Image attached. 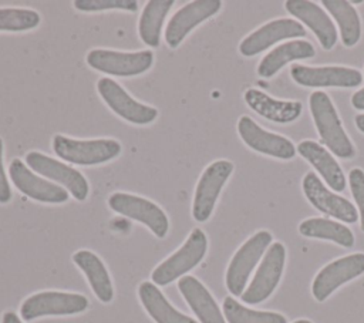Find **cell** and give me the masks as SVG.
I'll use <instances>...</instances> for the list:
<instances>
[{
	"label": "cell",
	"instance_id": "cell-1",
	"mask_svg": "<svg viewBox=\"0 0 364 323\" xmlns=\"http://www.w3.org/2000/svg\"><path fill=\"white\" fill-rule=\"evenodd\" d=\"M309 105L314 127L328 151L341 159L353 158L355 155V148L344 131L330 97L324 91H313L309 98Z\"/></svg>",
	"mask_w": 364,
	"mask_h": 323
},
{
	"label": "cell",
	"instance_id": "cell-2",
	"mask_svg": "<svg viewBox=\"0 0 364 323\" xmlns=\"http://www.w3.org/2000/svg\"><path fill=\"white\" fill-rule=\"evenodd\" d=\"M53 151L63 161L81 166H94L115 159L121 151V144L114 138L75 139L61 134L53 137Z\"/></svg>",
	"mask_w": 364,
	"mask_h": 323
},
{
	"label": "cell",
	"instance_id": "cell-3",
	"mask_svg": "<svg viewBox=\"0 0 364 323\" xmlns=\"http://www.w3.org/2000/svg\"><path fill=\"white\" fill-rule=\"evenodd\" d=\"M206 250L208 238L205 232L199 228L192 229L183 245L152 270V283L156 286H166L173 280L183 277L202 262Z\"/></svg>",
	"mask_w": 364,
	"mask_h": 323
},
{
	"label": "cell",
	"instance_id": "cell-4",
	"mask_svg": "<svg viewBox=\"0 0 364 323\" xmlns=\"http://www.w3.org/2000/svg\"><path fill=\"white\" fill-rule=\"evenodd\" d=\"M154 53L151 50L117 51L107 48H94L87 53V64L107 75L135 77L151 70L154 64Z\"/></svg>",
	"mask_w": 364,
	"mask_h": 323
},
{
	"label": "cell",
	"instance_id": "cell-5",
	"mask_svg": "<svg viewBox=\"0 0 364 323\" xmlns=\"http://www.w3.org/2000/svg\"><path fill=\"white\" fill-rule=\"evenodd\" d=\"M273 236L269 231H259L252 235L233 255L226 269V287L233 296H242L250 273L270 246Z\"/></svg>",
	"mask_w": 364,
	"mask_h": 323
},
{
	"label": "cell",
	"instance_id": "cell-6",
	"mask_svg": "<svg viewBox=\"0 0 364 323\" xmlns=\"http://www.w3.org/2000/svg\"><path fill=\"white\" fill-rule=\"evenodd\" d=\"M88 299L80 293L44 290L28 296L20 306V316L30 322L44 316H70L87 310Z\"/></svg>",
	"mask_w": 364,
	"mask_h": 323
},
{
	"label": "cell",
	"instance_id": "cell-7",
	"mask_svg": "<svg viewBox=\"0 0 364 323\" xmlns=\"http://www.w3.org/2000/svg\"><path fill=\"white\" fill-rule=\"evenodd\" d=\"M97 91L105 105L119 118L135 125H148L158 118V110L131 97L121 84L109 77L97 81Z\"/></svg>",
	"mask_w": 364,
	"mask_h": 323
},
{
	"label": "cell",
	"instance_id": "cell-8",
	"mask_svg": "<svg viewBox=\"0 0 364 323\" xmlns=\"http://www.w3.org/2000/svg\"><path fill=\"white\" fill-rule=\"evenodd\" d=\"M108 206L119 215L144 223L159 239L165 238L169 231L166 213L148 198L128 192H114L108 198Z\"/></svg>",
	"mask_w": 364,
	"mask_h": 323
},
{
	"label": "cell",
	"instance_id": "cell-9",
	"mask_svg": "<svg viewBox=\"0 0 364 323\" xmlns=\"http://www.w3.org/2000/svg\"><path fill=\"white\" fill-rule=\"evenodd\" d=\"M233 164L228 159H216L200 174L192 202V216L196 222H206L216 205L222 188L233 172Z\"/></svg>",
	"mask_w": 364,
	"mask_h": 323
},
{
	"label": "cell",
	"instance_id": "cell-10",
	"mask_svg": "<svg viewBox=\"0 0 364 323\" xmlns=\"http://www.w3.org/2000/svg\"><path fill=\"white\" fill-rule=\"evenodd\" d=\"M27 166L46 179L63 186L77 201H85L90 194L87 178L75 168L51 158L40 151H30L26 154Z\"/></svg>",
	"mask_w": 364,
	"mask_h": 323
},
{
	"label": "cell",
	"instance_id": "cell-11",
	"mask_svg": "<svg viewBox=\"0 0 364 323\" xmlns=\"http://www.w3.org/2000/svg\"><path fill=\"white\" fill-rule=\"evenodd\" d=\"M286 263V248L280 242H273L264 253L250 285L242 293V300L247 305H257L266 300L277 287Z\"/></svg>",
	"mask_w": 364,
	"mask_h": 323
},
{
	"label": "cell",
	"instance_id": "cell-12",
	"mask_svg": "<svg viewBox=\"0 0 364 323\" xmlns=\"http://www.w3.org/2000/svg\"><path fill=\"white\" fill-rule=\"evenodd\" d=\"M291 80L307 88H354L361 85L364 77L353 67L344 65H321L310 67L294 64L290 68Z\"/></svg>",
	"mask_w": 364,
	"mask_h": 323
},
{
	"label": "cell",
	"instance_id": "cell-13",
	"mask_svg": "<svg viewBox=\"0 0 364 323\" xmlns=\"http://www.w3.org/2000/svg\"><path fill=\"white\" fill-rule=\"evenodd\" d=\"M9 178L17 191L37 202L64 203L70 198L68 191L31 171L20 158L11 159L9 165Z\"/></svg>",
	"mask_w": 364,
	"mask_h": 323
},
{
	"label": "cell",
	"instance_id": "cell-14",
	"mask_svg": "<svg viewBox=\"0 0 364 323\" xmlns=\"http://www.w3.org/2000/svg\"><path fill=\"white\" fill-rule=\"evenodd\" d=\"M237 134L245 145L255 152L283 161L296 155V147L289 138L262 128L249 115H242L237 120Z\"/></svg>",
	"mask_w": 364,
	"mask_h": 323
},
{
	"label": "cell",
	"instance_id": "cell-15",
	"mask_svg": "<svg viewBox=\"0 0 364 323\" xmlns=\"http://www.w3.org/2000/svg\"><path fill=\"white\" fill-rule=\"evenodd\" d=\"M364 273V253L357 252L327 263L314 277L311 293L317 302H324L341 285Z\"/></svg>",
	"mask_w": 364,
	"mask_h": 323
},
{
	"label": "cell",
	"instance_id": "cell-16",
	"mask_svg": "<svg viewBox=\"0 0 364 323\" xmlns=\"http://www.w3.org/2000/svg\"><path fill=\"white\" fill-rule=\"evenodd\" d=\"M220 9V0H195L176 10L165 27L166 46L169 48L179 47L196 26L218 14Z\"/></svg>",
	"mask_w": 364,
	"mask_h": 323
},
{
	"label": "cell",
	"instance_id": "cell-17",
	"mask_svg": "<svg viewBox=\"0 0 364 323\" xmlns=\"http://www.w3.org/2000/svg\"><path fill=\"white\" fill-rule=\"evenodd\" d=\"M301 189L307 201L320 212L346 223H355L358 212L344 196L331 192L314 172H307L301 181Z\"/></svg>",
	"mask_w": 364,
	"mask_h": 323
},
{
	"label": "cell",
	"instance_id": "cell-18",
	"mask_svg": "<svg viewBox=\"0 0 364 323\" xmlns=\"http://www.w3.org/2000/svg\"><path fill=\"white\" fill-rule=\"evenodd\" d=\"M306 36V28L294 18H276L272 20L249 36H246L239 44V53L243 57H253L267 50L273 44L287 38H299Z\"/></svg>",
	"mask_w": 364,
	"mask_h": 323
},
{
	"label": "cell",
	"instance_id": "cell-19",
	"mask_svg": "<svg viewBox=\"0 0 364 323\" xmlns=\"http://www.w3.org/2000/svg\"><path fill=\"white\" fill-rule=\"evenodd\" d=\"M284 7L289 14L306 24L324 50H331L337 43V30L330 16L313 1L287 0Z\"/></svg>",
	"mask_w": 364,
	"mask_h": 323
},
{
	"label": "cell",
	"instance_id": "cell-20",
	"mask_svg": "<svg viewBox=\"0 0 364 323\" xmlns=\"http://www.w3.org/2000/svg\"><path fill=\"white\" fill-rule=\"evenodd\" d=\"M296 151L318 172V175L333 191L341 192L346 189L347 181L344 172L327 148L313 139H303L297 144Z\"/></svg>",
	"mask_w": 364,
	"mask_h": 323
},
{
	"label": "cell",
	"instance_id": "cell-21",
	"mask_svg": "<svg viewBox=\"0 0 364 323\" xmlns=\"http://www.w3.org/2000/svg\"><path fill=\"white\" fill-rule=\"evenodd\" d=\"M243 98L247 107L256 114L277 124H290L296 121L303 111V104L300 101L277 100L257 88H247Z\"/></svg>",
	"mask_w": 364,
	"mask_h": 323
},
{
	"label": "cell",
	"instance_id": "cell-22",
	"mask_svg": "<svg viewBox=\"0 0 364 323\" xmlns=\"http://www.w3.org/2000/svg\"><path fill=\"white\" fill-rule=\"evenodd\" d=\"M178 289L200 323H226L222 310L205 285L195 276L178 280Z\"/></svg>",
	"mask_w": 364,
	"mask_h": 323
},
{
	"label": "cell",
	"instance_id": "cell-23",
	"mask_svg": "<svg viewBox=\"0 0 364 323\" xmlns=\"http://www.w3.org/2000/svg\"><path fill=\"white\" fill-rule=\"evenodd\" d=\"M316 55V48L307 40L286 41L270 53H267L257 65V74L263 78H270L277 74L287 63L294 60H306Z\"/></svg>",
	"mask_w": 364,
	"mask_h": 323
},
{
	"label": "cell",
	"instance_id": "cell-24",
	"mask_svg": "<svg viewBox=\"0 0 364 323\" xmlns=\"http://www.w3.org/2000/svg\"><path fill=\"white\" fill-rule=\"evenodd\" d=\"M73 262L85 275L94 295L102 303H109L114 299V287L104 262L91 250L81 249L73 255Z\"/></svg>",
	"mask_w": 364,
	"mask_h": 323
},
{
	"label": "cell",
	"instance_id": "cell-25",
	"mask_svg": "<svg viewBox=\"0 0 364 323\" xmlns=\"http://www.w3.org/2000/svg\"><path fill=\"white\" fill-rule=\"evenodd\" d=\"M138 297L146 313L156 323H198L191 316L176 310L152 282H142L138 286Z\"/></svg>",
	"mask_w": 364,
	"mask_h": 323
},
{
	"label": "cell",
	"instance_id": "cell-26",
	"mask_svg": "<svg viewBox=\"0 0 364 323\" xmlns=\"http://www.w3.org/2000/svg\"><path fill=\"white\" fill-rule=\"evenodd\" d=\"M172 6L173 0H149L145 4L138 21V34L148 47H159L164 21Z\"/></svg>",
	"mask_w": 364,
	"mask_h": 323
},
{
	"label": "cell",
	"instance_id": "cell-27",
	"mask_svg": "<svg viewBox=\"0 0 364 323\" xmlns=\"http://www.w3.org/2000/svg\"><path fill=\"white\" fill-rule=\"evenodd\" d=\"M321 4L337 23L343 46H355L361 37V20L355 7L346 0H323Z\"/></svg>",
	"mask_w": 364,
	"mask_h": 323
},
{
	"label": "cell",
	"instance_id": "cell-28",
	"mask_svg": "<svg viewBox=\"0 0 364 323\" xmlns=\"http://www.w3.org/2000/svg\"><path fill=\"white\" fill-rule=\"evenodd\" d=\"M300 235L314 239L331 240L343 248H351L354 245V235L350 228L341 222L327 218H309L299 225Z\"/></svg>",
	"mask_w": 364,
	"mask_h": 323
},
{
	"label": "cell",
	"instance_id": "cell-29",
	"mask_svg": "<svg viewBox=\"0 0 364 323\" xmlns=\"http://www.w3.org/2000/svg\"><path fill=\"white\" fill-rule=\"evenodd\" d=\"M222 309L228 323H287L286 317L280 313L249 309L232 296L225 297Z\"/></svg>",
	"mask_w": 364,
	"mask_h": 323
},
{
	"label": "cell",
	"instance_id": "cell-30",
	"mask_svg": "<svg viewBox=\"0 0 364 323\" xmlns=\"http://www.w3.org/2000/svg\"><path fill=\"white\" fill-rule=\"evenodd\" d=\"M41 16L34 9L0 7V31L21 33L38 27Z\"/></svg>",
	"mask_w": 364,
	"mask_h": 323
},
{
	"label": "cell",
	"instance_id": "cell-31",
	"mask_svg": "<svg viewBox=\"0 0 364 323\" xmlns=\"http://www.w3.org/2000/svg\"><path fill=\"white\" fill-rule=\"evenodd\" d=\"M78 11H105V10H124L135 13L138 1L135 0H75L73 3Z\"/></svg>",
	"mask_w": 364,
	"mask_h": 323
},
{
	"label": "cell",
	"instance_id": "cell-32",
	"mask_svg": "<svg viewBox=\"0 0 364 323\" xmlns=\"http://www.w3.org/2000/svg\"><path fill=\"white\" fill-rule=\"evenodd\" d=\"M348 184L351 195L357 203L360 213V228L364 231V171L360 168H353L348 172Z\"/></svg>",
	"mask_w": 364,
	"mask_h": 323
},
{
	"label": "cell",
	"instance_id": "cell-33",
	"mask_svg": "<svg viewBox=\"0 0 364 323\" xmlns=\"http://www.w3.org/2000/svg\"><path fill=\"white\" fill-rule=\"evenodd\" d=\"M11 198L13 192L4 166V142L0 138V203H7L11 201Z\"/></svg>",
	"mask_w": 364,
	"mask_h": 323
},
{
	"label": "cell",
	"instance_id": "cell-34",
	"mask_svg": "<svg viewBox=\"0 0 364 323\" xmlns=\"http://www.w3.org/2000/svg\"><path fill=\"white\" fill-rule=\"evenodd\" d=\"M351 105L355 110H364V87L355 91L351 97Z\"/></svg>",
	"mask_w": 364,
	"mask_h": 323
},
{
	"label": "cell",
	"instance_id": "cell-35",
	"mask_svg": "<svg viewBox=\"0 0 364 323\" xmlns=\"http://www.w3.org/2000/svg\"><path fill=\"white\" fill-rule=\"evenodd\" d=\"M1 323H23V322L20 320V317H18L14 312L9 310V312H4V313H3V316H1Z\"/></svg>",
	"mask_w": 364,
	"mask_h": 323
},
{
	"label": "cell",
	"instance_id": "cell-36",
	"mask_svg": "<svg viewBox=\"0 0 364 323\" xmlns=\"http://www.w3.org/2000/svg\"><path fill=\"white\" fill-rule=\"evenodd\" d=\"M354 122H355L357 129L364 134V112H363V114H357V115L354 117Z\"/></svg>",
	"mask_w": 364,
	"mask_h": 323
},
{
	"label": "cell",
	"instance_id": "cell-37",
	"mask_svg": "<svg viewBox=\"0 0 364 323\" xmlns=\"http://www.w3.org/2000/svg\"><path fill=\"white\" fill-rule=\"evenodd\" d=\"M293 323H313L311 320H307V319H299V320H296V322H293Z\"/></svg>",
	"mask_w": 364,
	"mask_h": 323
},
{
	"label": "cell",
	"instance_id": "cell-38",
	"mask_svg": "<svg viewBox=\"0 0 364 323\" xmlns=\"http://www.w3.org/2000/svg\"><path fill=\"white\" fill-rule=\"evenodd\" d=\"M363 77H364V75H363Z\"/></svg>",
	"mask_w": 364,
	"mask_h": 323
}]
</instances>
